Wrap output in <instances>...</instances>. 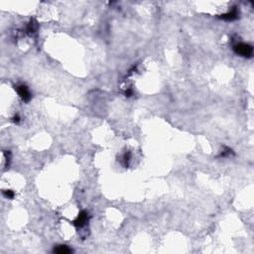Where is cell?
I'll return each instance as SVG.
<instances>
[{"instance_id": "obj_4", "label": "cell", "mask_w": 254, "mask_h": 254, "mask_svg": "<svg viewBox=\"0 0 254 254\" xmlns=\"http://www.w3.org/2000/svg\"><path fill=\"white\" fill-rule=\"evenodd\" d=\"M54 252L55 253H59V254H68V253H70L73 252L72 249H70L68 246H65V245H62V246H58L54 249Z\"/></svg>"}, {"instance_id": "obj_3", "label": "cell", "mask_w": 254, "mask_h": 254, "mask_svg": "<svg viewBox=\"0 0 254 254\" xmlns=\"http://www.w3.org/2000/svg\"><path fill=\"white\" fill-rule=\"evenodd\" d=\"M87 222V214L86 213V211H82L81 214H79L78 215V218L74 220V225L78 227H82L83 225H84V223H86Z\"/></svg>"}, {"instance_id": "obj_5", "label": "cell", "mask_w": 254, "mask_h": 254, "mask_svg": "<svg viewBox=\"0 0 254 254\" xmlns=\"http://www.w3.org/2000/svg\"><path fill=\"white\" fill-rule=\"evenodd\" d=\"M237 11L236 10H232L231 12H229V13H226V14H224V15H222V19L224 20H227V21H232L234 19H236L237 18Z\"/></svg>"}, {"instance_id": "obj_7", "label": "cell", "mask_w": 254, "mask_h": 254, "mask_svg": "<svg viewBox=\"0 0 254 254\" xmlns=\"http://www.w3.org/2000/svg\"><path fill=\"white\" fill-rule=\"evenodd\" d=\"M14 121H15V122H18V121H19V117H18V116H15V117H14Z\"/></svg>"}, {"instance_id": "obj_1", "label": "cell", "mask_w": 254, "mask_h": 254, "mask_svg": "<svg viewBox=\"0 0 254 254\" xmlns=\"http://www.w3.org/2000/svg\"><path fill=\"white\" fill-rule=\"evenodd\" d=\"M234 52L237 55L242 56V57L250 58L253 55V48L248 44L240 43V44H237L236 46H234Z\"/></svg>"}, {"instance_id": "obj_6", "label": "cell", "mask_w": 254, "mask_h": 254, "mask_svg": "<svg viewBox=\"0 0 254 254\" xmlns=\"http://www.w3.org/2000/svg\"><path fill=\"white\" fill-rule=\"evenodd\" d=\"M4 195H5V197H8V199H13L14 193L12 191H5V192H4Z\"/></svg>"}, {"instance_id": "obj_2", "label": "cell", "mask_w": 254, "mask_h": 254, "mask_svg": "<svg viewBox=\"0 0 254 254\" xmlns=\"http://www.w3.org/2000/svg\"><path fill=\"white\" fill-rule=\"evenodd\" d=\"M17 91L19 93V95L21 96V98L24 101H29L31 98V93L29 91V89L26 86L22 84V86H19L17 87Z\"/></svg>"}]
</instances>
